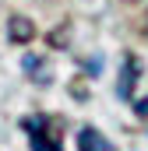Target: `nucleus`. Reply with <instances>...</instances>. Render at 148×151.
Returning <instances> with one entry per match:
<instances>
[{"label": "nucleus", "mask_w": 148, "mask_h": 151, "mask_svg": "<svg viewBox=\"0 0 148 151\" xmlns=\"http://www.w3.org/2000/svg\"><path fill=\"white\" fill-rule=\"evenodd\" d=\"M78 148H81V151H110V141H106L95 127H81V134H78Z\"/></svg>", "instance_id": "nucleus-4"}, {"label": "nucleus", "mask_w": 148, "mask_h": 151, "mask_svg": "<svg viewBox=\"0 0 148 151\" xmlns=\"http://www.w3.org/2000/svg\"><path fill=\"white\" fill-rule=\"evenodd\" d=\"M21 67H25V74L32 77V81H39V84H49V81H53V70H49V63H46L42 56H36V53H28V56L21 60Z\"/></svg>", "instance_id": "nucleus-2"}, {"label": "nucleus", "mask_w": 148, "mask_h": 151, "mask_svg": "<svg viewBox=\"0 0 148 151\" xmlns=\"http://www.w3.org/2000/svg\"><path fill=\"white\" fill-rule=\"evenodd\" d=\"M32 35H36V25H32L28 18L14 14V18L7 21V39H11V42H28Z\"/></svg>", "instance_id": "nucleus-3"}, {"label": "nucleus", "mask_w": 148, "mask_h": 151, "mask_svg": "<svg viewBox=\"0 0 148 151\" xmlns=\"http://www.w3.org/2000/svg\"><path fill=\"white\" fill-rule=\"evenodd\" d=\"M127 4H134V0H127Z\"/></svg>", "instance_id": "nucleus-8"}, {"label": "nucleus", "mask_w": 148, "mask_h": 151, "mask_svg": "<svg viewBox=\"0 0 148 151\" xmlns=\"http://www.w3.org/2000/svg\"><path fill=\"white\" fill-rule=\"evenodd\" d=\"M134 113H138V116L148 123V99H138V102H134Z\"/></svg>", "instance_id": "nucleus-6"}, {"label": "nucleus", "mask_w": 148, "mask_h": 151, "mask_svg": "<svg viewBox=\"0 0 148 151\" xmlns=\"http://www.w3.org/2000/svg\"><path fill=\"white\" fill-rule=\"evenodd\" d=\"M138 74H141V63H138L134 53H127V56H123V67H120V84H116V95H120V99H134Z\"/></svg>", "instance_id": "nucleus-1"}, {"label": "nucleus", "mask_w": 148, "mask_h": 151, "mask_svg": "<svg viewBox=\"0 0 148 151\" xmlns=\"http://www.w3.org/2000/svg\"><path fill=\"white\" fill-rule=\"evenodd\" d=\"M145 35H148V21H145Z\"/></svg>", "instance_id": "nucleus-7"}, {"label": "nucleus", "mask_w": 148, "mask_h": 151, "mask_svg": "<svg viewBox=\"0 0 148 151\" xmlns=\"http://www.w3.org/2000/svg\"><path fill=\"white\" fill-rule=\"evenodd\" d=\"M25 127H28V123H25ZM32 151H64V148H60V141H57V137H46L42 130L32 127Z\"/></svg>", "instance_id": "nucleus-5"}]
</instances>
